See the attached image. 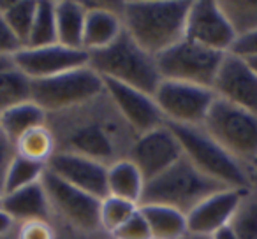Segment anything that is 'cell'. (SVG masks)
I'll return each instance as SVG.
<instances>
[{"label": "cell", "instance_id": "29", "mask_svg": "<svg viewBox=\"0 0 257 239\" xmlns=\"http://www.w3.org/2000/svg\"><path fill=\"white\" fill-rule=\"evenodd\" d=\"M44 171H46V165L37 164V162H30L23 157L16 155L13 158L11 165L8 169V174H6V183H4V195L6 193L16 192V190L23 188V186H29L32 183L41 181Z\"/></svg>", "mask_w": 257, "mask_h": 239}, {"label": "cell", "instance_id": "23", "mask_svg": "<svg viewBox=\"0 0 257 239\" xmlns=\"http://www.w3.org/2000/svg\"><path fill=\"white\" fill-rule=\"evenodd\" d=\"M154 239H182L189 234L187 214L168 206H140Z\"/></svg>", "mask_w": 257, "mask_h": 239}, {"label": "cell", "instance_id": "44", "mask_svg": "<svg viewBox=\"0 0 257 239\" xmlns=\"http://www.w3.org/2000/svg\"><path fill=\"white\" fill-rule=\"evenodd\" d=\"M0 207H2V195H0Z\"/></svg>", "mask_w": 257, "mask_h": 239}, {"label": "cell", "instance_id": "25", "mask_svg": "<svg viewBox=\"0 0 257 239\" xmlns=\"http://www.w3.org/2000/svg\"><path fill=\"white\" fill-rule=\"evenodd\" d=\"M16 155L23 157L30 162L48 165L50 158L55 155V139L51 130L46 125L36 127V129L25 132L15 143Z\"/></svg>", "mask_w": 257, "mask_h": 239}, {"label": "cell", "instance_id": "41", "mask_svg": "<svg viewBox=\"0 0 257 239\" xmlns=\"http://www.w3.org/2000/svg\"><path fill=\"white\" fill-rule=\"evenodd\" d=\"M246 62L250 64V67L255 71V74H257V57H250V58H246Z\"/></svg>", "mask_w": 257, "mask_h": 239}, {"label": "cell", "instance_id": "3", "mask_svg": "<svg viewBox=\"0 0 257 239\" xmlns=\"http://www.w3.org/2000/svg\"><path fill=\"white\" fill-rule=\"evenodd\" d=\"M222 190H227V186L201 172L183 155L168 171L145 183L140 206H168L189 214L204 199Z\"/></svg>", "mask_w": 257, "mask_h": 239}, {"label": "cell", "instance_id": "9", "mask_svg": "<svg viewBox=\"0 0 257 239\" xmlns=\"http://www.w3.org/2000/svg\"><path fill=\"white\" fill-rule=\"evenodd\" d=\"M224 55L225 53L208 50L189 39H182L169 50L157 55L155 62L162 79L190 83L213 90Z\"/></svg>", "mask_w": 257, "mask_h": 239}, {"label": "cell", "instance_id": "4", "mask_svg": "<svg viewBox=\"0 0 257 239\" xmlns=\"http://www.w3.org/2000/svg\"><path fill=\"white\" fill-rule=\"evenodd\" d=\"M88 67L100 78L133 86L148 95H154L162 81L155 57L141 50L125 29L113 44L102 50L90 51Z\"/></svg>", "mask_w": 257, "mask_h": 239}, {"label": "cell", "instance_id": "33", "mask_svg": "<svg viewBox=\"0 0 257 239\" xmlns=\"http://www.w3.org/2000/svg\"><path fill=\"white\" fill-rule=\"evenodd\" d=\"M109 235L113 239H154L150 228H148L147 220H145V216L141 214L140 209Z\"/></svg>", "mask_w": 257, "mask_h": 239}, {"label": "cell", "instance_id": "17", "mask_svg": "<svg viewBox=\"0 0 257 239\" xmlns=\"http://www.w3.org/2000/svg\"><path fill=\"white\" fill-rule=\"evenodd\" d=\"M86 9L83 29V50L97 51L113 44L123 32V2H83Z\"/></svg>", "mask_w": 257, "mask_h": 239}, {"label": "cell", "instance_id": "6", "mask_svg": "<svg viewBox=\"0 0 257 239\" xmlns=\"http://www.w3.org/2000/svg\"><path fill=\"white\" fill-rule=\"evenodd\" d=\"M201 127L245 167L257 164V114L217 97Z\"/></svg>", "mask_w": 257, "mask_h": 239}, {"label": "cell", "instance_id": "34", "mask_svg": "<svg viewBox=\"0 0 257 239\" xmlns=\"http://www.w3.org/2000/svg\"><path fill=\"white\" fill-rule=\"evenodd\" d=\"M20 50H23V44L18 41V37L15 36V32L0 13V57H13Z\"/></svg>", "mask_w": 257, "mask_h": 239}, {"label": "cell", "instance_id": "27", "mask_svg": "<svg viewBox=\"0 0 257 239\" xmlns=\"http://www.w3.org/2000/svg\"><path fill=\"white\" fill-rule=\"evenodd\" d=\"M229 228L236 239H257V188L243 190Z\"/></svg>", "mask_w": 257, "mask_h": 239}, {"label": "cell", "instance_id": "30", "mask_svg": "<svg viewBox=\"0 0 257 239\" xmlns=\"http://www.w3.org/2000/svg\"><path fill=\"white\" fill-rule=\"evenodd\" d=\"M140 206L134 202H128L125 199H118V197L107 195L100 200V228L107 234H113L118 227L125 223L128 218L133 216Z\"/></svg>", "mask_w": 257, "mask_h": 239}, {"label": "cell", "instance_id": "21", "mask_svg": "<svg viewBox=\"0 0 257 239\" xmlns=\"http://www.w3.org/2000/svg\"><path fill=\"white\" fill-rule=\"evenodd\" d=\"M41 125H46V113L32 100L15 104L0 113V130L13 144L25 132Z\"/></svg>", "mask_w": 257, "mask_h": 239}, {"label": "cell", "instance_id": "40", "mask_svg": "<svg viewBox=\"0 0 257 239\" xmlns=\"http://www.w3.org/2000/svg\"><path fill=\"white\" fill-rule=\"evenodd\" d=\"M246 174H248L250 188H257V164L246 167Z\"/></svg>", "mask_w": 257, "mask_h": 239}, {"label": "cell", "instance_id": "1", "mask_svg": "<svg viewBox=\"0 0 257 239\" xmlns=\"http://www.w3.org/2000/svg\"><path fill=\"white\" fill-rule=\"evenodd\" d=\"M46 127L53 134L55 153L79 155L106 167L128 158L138 139L106 90L79 106L46 114Z\"/></svg>", "mask_w": 257, "mask_h": 239}, {"label": "cell", "instance_id": "12", "mask_svg": "<svg viewBox=\"0 0 257 239\" xmlns=\"http://www.w3.org/2000/svg\"><path fill=\"white\" fill-rule=\"evenodd\" d=\"M183 157L182 144L168 125L138 136L128 160L143 174L145 183L168 171Z\"/></svg>", "mask_w": 257, "mask_h": 239}, {"label": "cell", "instance_id": "31", "mask_svg": "<svg viewBox=\"0 0 257 239\" xmlns=\"http://www.w3.org/2000/svg\"><path fill=\"white\" fill-rule=\"evenodd\" d=\"M218 4L231 22L238 37L257 32V2H245V0L232 2V0H229V2H218Z\"/></svg>", "mask_w": 257, "mask_h": 239}, {"label": "cell", "instance_id": "2", "mask_svg": "<svg viewBox=\"0 0 257 239\" xmlns=\"http://www.w3.org/2000/svg\"><path fill=\"white\" fill-rule=\"evenodd\" d=\"M189 0H133L123 2L121 22L138 46L152 57L185 39Z\"/></svg>", "mask_w": 257, "mask_h": 239}, {"label": "cell", "instance_id": "38", "mask_svg": "<svg viewBox=\"0 0 257 239\" xmlns=\"http://www.w3.org/2000/svg\"><path fill=\"white\" fill-rule=\"evenodd\" d=\"M15 220H13L11 216H9L8 213H6L2 207H0V235H6L9 234V232L15 228Z\"/></svg>", "mask_w": 257, "mask_h": 239}, {"label": "cell", "instance_id": "28", "mask_svg": "<svg viewBox=\"0 0 257 239\" xmlns=\"http://www.w3.org/2000/svg\"><path fill=\"white\" fill-rule=\"evenodd\" d=\"M53 44H58L55 2H51V0H39L32 30H30L29 43H27L25 48H44L53 46Z\"/></svg>", "mask_w": 257, "mask_h": 239}, {"label": "cell", "instance_id": "24", "mask_svg": "<svg viewBox=\"0 0 257 239\" xmlns=\"http://www.w3.org/2000/svg\"><path fill=\"white\" fill-rule=\"evenodd\" d=\"M30 100V79L20 72L13 57H0V113Z\"/></svg>", "mask_w": 257, "mask_h": 239}, {"label": "cell", "instance_id": "8", "mask_svg": "<svg viewBox=\"0 0 257 239\" xmlns=\"http://www.w3.org/2000/svg\"><path fill=\"white\" fill-rule=\"evenodd\" d=\"M102 92L104 79L88 65L53 78L30 81V100L46 114L79 106Z\"/></svg>", "mask_w": 257, "mask_h": 239}, {"label": "cell", "instance_id": "14", "mask_svg": "<svg viewBox=\"0 0 257 239\" xmlns=\"http://www.w3.org/2000/svg\"><path fill=\"white\" fill-rule=\"evenodd\" d=\"M213 92L218 99L257 114V74L246 58L231 51L224 55Z\"/></svg>", "mask_w": 257, "mask_h": 239}, {"label": "cell", "instance_id": "10", "mask_svg": "<svg viewBox=\"0 0 257 239\" xmlns=\"http://www.w3.org/2000/svg\"><path fill=\"white\" fill-rule=\"evenodd\" d=\"M154 99L164 114L166 123L201 127L217 95L206 86L162 79Z\"/></svg>", "mask_w": 257, "mask_h": 239}, {"label": "cell", "instance_id": "43", "mask_svg": "<svg viewBox=\"0 0 257 239\" xmlns=\"http://www.w3.org/2000/svg\"><path fill=\"white\" fill-rule=\"evenodd\" d=\"M0 239H16V237H15V228H13V230L9 232V234H6V235H0Z\"/></svg>", "mask_w": 257, "mask_h": 239}, {"label": "cell", "instance_id": "15", "mask_svg": "<svg viewBox=\"0 0 257 239\" xmlns=\"http://www.w3.org/2000/svg\"><path fill=\"white\" fill-rule=\"evenodd\" d=\"M104 90L138 136L166 125V118L159 109L154 95H148L113 79H104Z\"/></svg>", "mask_w": 257, "mask_h": 239}, {"label": "cell", "instance_id": "19", "mask_svg": "<svg viewBox=\"0 0 257 239\" xmlns=\"http://www.w3.org/2000/svg\"><path fill=\"white\" fill-rule=\"evenodd\" d=\"M2 209L15 220V223L30 220H51L50 202L41 181L2 195Z\"/></svg>", "mask_w": 257, "mask_h": 239}, {"label": "cell", "instance_id": "20", "mask_svg": "<svg viewBox=\"0 0 257 239\" xmlns=\"http://www.w3.org/2000/svg\"><path fill=\"white\" fill-rule=\"evenodd\" d=\"M86 9L83 2L60 0L55 2L58 44L72 50H83V29H85Z\"/></svg>", "mask_w": 257, "mask_h": 239}, {"label": "cell", "instance_id": "42", "mask_svg": "<svg viewBox=\"0 0 257 239\" xmlns=\"http://www.w3.org/2000/svg\"><path fill=\"white\" fill-rule=\"evenodd\" d=\"M182 239H210V237H204V235H196V234H187L185 237Z\"/></svg>", "mask_w": 257, "mask_h": 239}, {"label": "cell", "instance_id": "39", "mask_svg": "<svg viewBox=\"0 0 257 239\" xmlns=\"http://www.w3.org/2000/svg\"><path fill=\"white\" fill-rule=\"evenodd\" d=\"M210 239H236V237H234V234H232V230L229 228V225H227V227H224V228H220V230L215 232Z\"/></svg>", "mask_w": 257, "mask_h": 239}, {"label": "cell", "instance_id": "13", "mask_svg": "<svg viewBox=\"0 0 257 239\" xmlns=\"http://www.w3.org/2000/svg\"><path fill=\"white\" fill-rule=\"evenodd\" d=\"M16 67L25 78L46 79L74 69L88 65V51L72 50L62 44L44 48H23L16 55H13Z\"/></svg>", "mask_w": 257, "mask_h": 239}, {"label": "cell", "instance_id": "7", "mask_svg": "<svg viewBox=\"0 0 257 239\" xmlns=\"http://www.w3.org/2000/svg\"><path fill=\"white\" fill-rule=\"evenodd\" d=\"M41 183L48 195L55 227L79 234H93L100 228V199L69 185L51 171H44Z\"/></svg>", "mask_w": 257, "mask_h": 239}, {"label": "cell", "instance_id": "37", "mask_svg": "<svg viewBox=\"0 0 257 239\" xmlns=\"http://www.w3.org/2000/svg\"><path fill=\"white\" fill-rule=\"evenodd\" d=\"M58 232V239H113L107 232L99 230V232H93V234H79V232H72L67 230V228H58L55 227Z\"/></svg>", "mask_w": 257, "mask_h": 239}, {"label": "cell", "instance_id": "36", "mask_svg": "<svg viewBox=\"0 0 257 239\" xmlns=\"http://www.w3.org/2000/svg\"><path fill=\"white\" fill-rule=\"evenodd\" d=\"M231 53L239 55V57H243V58L257 57V32L238 37V41H236L234 46H232Z\"/></svg>", "mask_w": 257, "mask_h": 239}, {"label": "cell", "instance_id": "11", "mask_svg": "<svg viewBox=\"0 0 257 239\" xmlns=\"http://www.w3.org/2000/svg\"><path fill=\"white\" fill-rule=\"evenodd\" d=\"M185 39L201 44L208 50L229 53L238 41V36L218 2L196 0L190 2L187 15Z\"/></svg>", "mask_w": 257, "mask_h": 239}, {"label": "cell", "instance_id": "32", "mask_svg": "<svg viewBox=\"0 0 257 239\" xmlns=\"http://www.w3.org/2000/svg\"><path fill=\"white\" fill-rule=\"evenodd\" d=\"M16 239H58V232L51 220H30L15 225Z\"/></svg>", "mask_w": 257, "mask_h": 239}, {"label": "cell", "instance_id": "22", "mask_svg": "<svg viewBox=\"0 0 257 239\" xmlns=\"http://www.w3.org/2000/svg\"><path fill=\"white\" fill-rule=\"evenodd\" d=\"M145 178L133 162L125 158L107 167V193L140 206Z\"/></svg>", "mask_w": 257, "mask_h": 239}, {"label": "cell", "instance_id": "5", "mask_svg": "<svg viewBox=\"0 0 257 239\" xmlns=\"http://www.w3.org/2000/svg\"><path fill=\"white\" fill-rule=\"evenodd\" d=\"M178 137L183 155L206 176L232 190L250 188L246 167L215 143L203 127H187L166 123Z\"/></svg>", "mask_w": 257, "mask_h": 239}, {"label": "cell", "instance_id": "26", "mask_svg": "<svg viewBox=\"0 0 257 239\" xmlns=\"http://www.w3.org/2000/svg\"><path fill=\"white\" fill-rule=\"evenodd\" d=\"M37 11V2L36 0H2L0 2V13L18 37V41L27 46L30 37V30L34 25V18H36Z\"/></svg>", "mask_w": 257, "mask_h": 239}, {"label": "cell", "instance_id": "35", "mask_svg": "<svg viewBox=\"0 0 257 239\" xmlns=\"http://www.w3.org/2000/svg\"><path fill=\"white\" fill-rule=\"evenodd\" d=\"M15 157H16L15 144H13L11 141L8 139V136L0 130V195H4L6 174H8V169Z\"/></svg>", "mask_w": 257, "mask_h": 239}, {"label": "cell", "instance_id": "16", "mask_svg": "<svg viewBox=\"0 0 257 239\" xmlns=\"http://www.w3.org/2000/svg\"><path fill=\"white\" fill-rule=\"evenodd\" d=\"M48 171L57 174L69 185L102 200L107 197V167L92 158L72 153H55L46 165Z\"/></svg>", "mask_w": 257, "mask_h": 239}, {"label": "cell", "instance_id": "18", "mask_svg": "<svg viewBox=\"0 0 257 239\" xmlns=\"http://www.w3.org/2000/svg\"><path fill=\"white\" fill-rule=\"evenodd\" d=\"M243 190H222L204 199L187 214L189 234L211 237L217 230L227 227L234 214Z\"/></svg>", "mask_w": 257, "mask_h": 239}]
</instances>
